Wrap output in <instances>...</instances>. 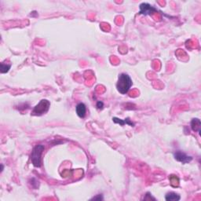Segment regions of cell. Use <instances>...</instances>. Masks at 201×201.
<instances>
[{
  "label": "cell",
  "instance_id": "1",
  "mask_svg": "<svg viewBox=\"0 0 201 201\" xmlns=\"http://www.w3.org/2000/svg\"><path fill=\"white\" fill-rule=\"evenodd\" d=\"M131 86H132V80L128 75L125 73H122L119 75V79L116 84V88L120 94H127V92L129 91Z\"/></svg>",
  "mask_w": 201,
  "mask_h": 201
},
{
  "label": "cell",
  "instance_id": "2",
  "mask_svg": "<svg viewBox=\"0 0 201 201\" xmlns=\"http://www.w3.org/2000/svg\"><path fill=\"white\" fill-rule=\"evenodd\" d=\"M44 148H44L43 144H37L36 146L34 147L33 150L31 151V164H33V166L35 167H41V156Z\"/></svg>",
  "mask_w": 201,
  "mask_h": 201
},
{
  "label": "cell",
  "instance_id": "3",
  "mask_svg": "<svg viewBox=\"0 0 201 201\" xmlns=\"http://www.w3.org/2000/svg\"><path fill=\"white\" fill-rule=\"evenodd\" d=\"M50 106V103L49 101H47L46 99L41 100L39 103L34 107L31 114L33 115H43V114L48 112Z\"/></svg>",
  "mask_w": 201,
  "mask_h": 201
},
{
  "label": "cell",
  "instance_id": "4",
  "mask_svg": "<svg viewBox=\"0 0 201 201\" xmlns=\"http://www.w3.org/2000/svg\"><path fill=\"white\" fill-rule=\"evenodd\" d=\"M157 12L156 8L151 6L150 4L147 2H143L140 5V11L139 14H143V15H152L154 13Z\"/></svg>",
  "mask_w": 201,
  "mask_h": 201
},
{
  "label": "cell",
  "instance_id": "5",
  "mask_svg": "<svg viewBox=\"0 0 201 201\" xmlns=\"http://www.w3.org/2000/svg\"><path fill=\"white\" fill-rule=\"evenodd\" d=\"M174 156L176 160H178V161L182 163V164H188V163L191 162L192 160H193L192 156H188L185 152L179 150L176 151V152H174Z\"/></svg>",
  "mask_w": 201,
  "mask_h": 201
},
{
  "label": "cell",
  "instance_id": "6",
  "mask_svg": "<svg viewBox=\"0 0 201 201\" xmlns=\"http://www.w3.org/2000/svg\"><path fill=\"white\" fill-rule=\"evenodd\" d=\"M76 113L79 116L80 118H84L86 113V105L83 103H79L76 105Z\"/></svg>",
  "mask_w": 201,
  "mask_h": 201
},
{
  "label": "cell",
  "instance_id": "7",
  "mask_svg": "<svg viewBox=\"0 0 201 201\" xmlns=\"http://www.w3.org/2000/svg\"><path fill=\"white\" fill-rule=\"evenodd\" d=\"M112 119H113L114 123H119V124H120L121 126H123L126 123V124H128V125L131 126V127H135V123H132L129 118H127V119H123H123H118V118H116V117H113L112 118Z\"/></svg>",
  "mask_w": 201,
  "mask_h": 201
},
{
  "label": "cell",
  "instance_id": "8",
  "mask_svg": "<svg viewBox=\"0 0 201 201\" xmlns=\"http://www.w3.org/2000/svg\"><path fill=\"white\" fill-rule=\"evenodd\" d=\"M181 199L180 196L178 194L175 193L174 192H170L167 193L165 196V199L167 201H178Z\"/></svg>",
  "mask_w": 201,
  "mask_h": 201
},
{
  "label": "cell",
  "instance_id": "9",
  "mask_svg": "<svg viewBox=\"0 0 201 201\" xmlns=\"http://www.w3.org/2000/svg\"><path fill=\"white\" fill-rule=\"evenodd\" d=\"M200 120L199 119H193L191 122V127L192 130L193 131H198L200 132Z\"/></svg>",
  "mask_w": 201,
  "mask_h": 201
},
{
  "label": "cell",
  "instance_id": "10",
  "mask_svg": "<svg viewBox=\"0 0 201 201\" xmlns=\"http://www.w3.org/2000/svg\"><path fill=\"white\" fill-rule=\"evenodd\" d=\"M169 179H170V185H171L173 187H178V185H179V178H178L177 176L174 175V174H171V175L169 176Z\"/></svg>",
  "mask_w": 201,
  "mask_h": 201
},
{
  "label": "cell",
  "instance_id": "11",
  "mask_svg": "<svg viewBox=\"0 0 201 201\" xmlns=\"http://www.w3.org/2000/svg\"><path fill=\"white\" fill-rule=\"evenodd\" d=\"M10 67H11L10 65H5L4 63H1V72H2V73L8 72L9 70H10Z\"/></svg>",
  "mask_w": 201,
  "mask_h": 201
},
{
  "label": "cell",
  "instance_id": "12",
  "mask_svg": "<svg viewBox=\"0 0 201 201\" xmlns=\"http://www.w3.org/2000/svg\"><path fill=\"white\" fill-rule=\"evenodd\" d=\"M144 200H147V199H148V200H150V199H153V200H156V199H155L154 197H152V196H151L150 193H147L146 195H145V196H144Z\"/></svg>",
  "mask_w": 201,
  "mask_h": 201
},
{
  "label": "cell",
  "instance_id": "13",
  "mask_svg": "<svg viewBox=\"0 0 201 201\" xmlns=\"http://www.w3.org/2000/svg\"><path fill=\"white\" fill-rule=\"evenodd\" d=\"M102 200L103 199V197H102V195H101V194H98V195H97V196H94V197H93L91 199V200Z\"/></svg>",
  "mask_w": 201,
  "mask_h": 201
},
{
  "label": "cell",
  "instance_id": "14",
  "mask_svg": "<svg viewBox=\"0 0 201 201\" xmlns=\"http://www.w3.org/2000/svg\"><path fill=\"white\" fill-rule=\"evenodd\" d=\"M97 107H98V109H102L104 107V103L102 102H101V101H99V102H97Z\"/></svg>",
  "mask_w": 201,
  "mask_h": 201
}]
</instances>
